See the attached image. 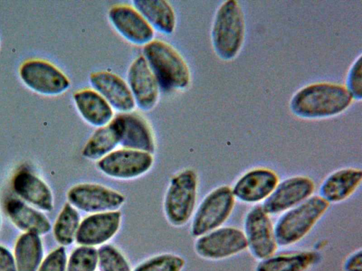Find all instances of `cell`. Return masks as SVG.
<instances>
[{"label":"cell","instance_id":"cell-21","mask_svg":"<svg viewBox=\"0 0 362 271\" xmlns=\"http://www.w3.org/2000/svg\"><path fill=\"white\" fill-rule=\"evenodd\" d=\"M73 100L81 117L91 126L102 127L113 119L112 107L95 90H79L74 93Z\"/></svg>","mask_w":362,"mask_h":271},{"label":"cell","instance_id":"cell-4","mask_svg":"<svg viewBox=\"0 0 362 271\" xmlns=\"http://www.w3.org/2000/svg\"><path fill=\"white\" fill-rule=\"evenodd\" d=\"M245 23L238 2H223L217 10L211 28L214 52L223 60L233 59L238 53L244 38Z\"/></svg>","mask_w":362,"mask_h":271},{"label":"cell","instance_id":"cell-24","mask_svg":"<svg viewBox=\"0 0 362 271\" xmlns=\"http://www.w3.org/2000/svg\"><path fill=\"white\" fill-rule=\"evenodd\" d=\"M320 259L318 253L310 250L275 253L259 261L255 271H307Z\"/></svg>","mask_w":362,"mask_h":271},{"label":"cell","instance_id":"cell-18","mask_svg":"<svg viewBox=\"0 0 362 271\" xmlns=\"http://www.w3.org/2000/svg\"><path fill=\"white\" fill-rule=\"evenodd\" d=\"M89 81L112 109L121 113L134 109L136 104L127 83L117 74L105 71L93 72Z\"/></svg>","mask_w":362,"mask_h":271},{"label":"cell","instance_id":"cell-34","mask_svg":"<svg viewBox=\"0 0 362 271\" xmlns=\"http://www.w3.org/2000/svg\"><path fill=\"white\" fill-rule=\"evenodd\" d=\"M0 271H18L12 253L2 246H0Z\"/></svg>","mask_w":362,"mask_h":271},{"label":"cell","instance_id":"cell-2","mask_svg":"<svg viewBox=\"0 0 362 271\" xmlns=\"http://www.w3.org/2000/svg\"><path fill=\"white\" fill-rule=\"evenodd\" d=\"M142 56L160 90L169 92L185 90L189 86V68L180 54L170 44L153 40L144 45Z\"/></svg>","mask_w":362,"mask_h":271},{"label":"cell","instance_id":"cell-10","mask_svg":"<svg viewBox=\"0 0 362 271\" xmlns=\"http://www.w3.org/2000/svg\"><path fill=\"white\" fill-rule=\"evenodd\" d=\"M69 203L80 210L89 213L115 211L125 201L121 193L96 183H79L67 193Z\"/></svg>","mask_w":362,"mask_h":271},{"label":"cell","instance_id":"cell-6","mask_svg":"<svg viewBox=\"0 0 362 271\" xmlns=\"http://www.w3.org/2000/svg\"><path fill=\"white\" fill-rule=\"evenodd\" d=\"M235 203L228 186H220L212 190L202 200L194 215L191 234L199 237L222 227L230 216Z\"/></svg>","mask_w":362,"mask_h":271},{"label":"cell","instance_id":"cell-12","mask_svg":"<svg viewBox=\"0 0 362 271\" xmlns=\"http://www.w3.org/2000/svg\"><path fill=\"white\" fill-rule=\"evenodd\" d=\"M153 163L152 154L122 148L114 150L97 162L98 169L108 176L132 179L147 172Z\"/></svg>","mask_w":362,"mask_h":271},{"label":"cell","instance_id":"cell-5","mask_svg":"<svg viewBox=\"0 0 362 271\" xmlns=\"http://www.w3.org/2000/svg\"><path fill=\"white\" fill-rule=\"evenodd\" d=\"M198 177L192 169H185L174 175L169 183L163 210L168 222L175 227L185 224L194 211Z\"/></svg>","mask_w":362,"mask_h":271},{"label":"cell","instance_id":"cell-13","mask_svg":"<svg viewBox=\"0 0 362 271\" xmlns=\"http://www.w3.org/2000/svg\"><path fill=\"white\" fill-rule=\"evenodd\" d=\"M279 179L273 170L257 167L241 175L231 188L235 200L247 204L264 202L273 192Z\"/></svg>","mask_w":362,"mask_h":271},{"label":"cell","instance_id":"cell-15","mask_svg":"<svg viewBox=\"0 0 362 271\" xmlns=\"http://www.w3.org/2000/svg\"><path fill=\"white\" fill-rule=\"evenodd\" d=\"M127 84L140 109L149 111L156 105L160 89L143 56H137L129 66Z\"/></svg>","mask_w":362,"mask_h":271},{"label":"cell","instance_id":"cell-27","mask_svg":"<svg viewBox=\"0 0 362 271\" xmlns=\"http://www.w3.org/2000/svg\"><path fill=\"white\" fill-rule=\"evenodd\" d=\"M80 224V216L77 210L70 203H66L54 226V236L57 241L62 246L73 243Z\"/></svg>","mask_w":362,"mask_h":271},{"label":"cell","instance_id":"cell-7","mask_svg":"<svg viewBox=\"0 0 362 271\" xmlns=\"http://www.w3.org/2000/svg\"><path fill=\"white\" fill-rule=\"evenodd\" d=\"M22 83L30 90L44 96H57L71 86L67 76L52 63L41 59L24 61L18 68Z\"/></svg>","mask_w":362,"mask_h":271},{"label":"cell","instance_id":"cell-14","mask_svg":"<svg viewBox=\"0 0 362 271\" xmlns=\"http://www.w3.org/2000/svg\"><path fill=\"white\" fill-rule=\"evenodd\" d=\"M108 18L117 32L134 44L146 45L153 39L154 30L134 6L115 5L108 11Z\"/></svg>","mask_w":362,"mask_h":271},{"label":"cell","instance_id":"cell-26","mask_svg":"<svg viewBox=\"0 0 362 271\" xmlns=\"http://www.w3.org/2000/svg\"><path fill=\"white\" fill-rule=\"evenodd\" d=\"M119 145L117 128L112 121L107 125L99 127L88 140L82 150V155L89 159H100L114 151Z\"/></svg>","mask_w":362,"mask_h":271},{"label":"cell","instance_id":"cell-30","mask_svg":"<svg viewBox=\"0 0 362 271\" xmlns=\"http://www.w3.org/2000/svg\"><path fill=\"white\" fill-rule=\"evenodd\" d=\"M184 265L185 260L182 257L165 253L143 262L134 271H181Z\"/></svg>","mask_w":362,"mask_h":271},{"label":"cell","instance_id":"cell-35","mask_svg":"<svg viewBox=\"0 0 362 271\" xmlns=\"http://www.w3.org/2000/svg\"><path fill=\"white\" fill-rule=\"evenodd\" d=\"M0 226H1V213H0Z\"/></svg>","mask_w":362,"mask_h":271},{"label":"cell","instance_id":"cell-22","mask_svg":"<svg viewBox=\"0 0 362 271\" xmlns=\"http://www.w3.org/2000/svg\"><path fill=\"white\" fill-rule=\"evenodd\" d=\"M5 210L11 221L23 231L42 235L48 233L51 229L48 219L42 213L28 206L19 199L8 200Z\"/></svg>","mask_w":362,"mask_h":271},{"label":"cell","instance_id":"cell-8","mask_svg":"<svg viewBox=\"0 0 362 271\" xmlns=\"http://www.w3.org/2000/svg\"><path fill=\"white\" fill-rule=\"evenodd\" d=\"M243 231L247 249L255 258L260 261L276 253L279 246L274 225L270 215L260 205L254 206L246 213Z\"/></svg>","mask_w":362,"mask_h":271},{"label":"cell","instance_id":"cell-23","mask_svg":"<svg viewBox=\"0 0 362 271\" xmlns=\"http://www.w3.org/2000/svg\"><path fill=\"white\" fill-rule=\"evenodd\" d=\"M132 4L153 30L164 35H171L174 32L176 17L168 1L134 0Z\"/></svg>","mask_w":362,"mask_h":271},{"label":"cell","instance_id":"cell-17","mask_svg":"<svg viewBox=\"0 0 362 271\" xmlns=\"http://www.w3.org/2000/svg\"><path fill=\"white\" fill-rule=\"evenodd\" d=\"M120 224L119 211L92 214L80 222L75 239L81 246L93 247L101 245L116 234Z\"/></svg>","mask_w":362,"mask_h":271},{"label":"cell","instance_id":"cell-19","mask_svg":"<svg viewBox=\"0 0 362 271\" xmlns=\"http://www.w3.org/2000/svg\"><path fill=\"white\" fill-rule=\"evenodd\" d=\"M361 181L360 169H339L325 177L320 186L318 195L329 204L341 203L356 191Z\"/></svg>","mask_w":362,"mask_h":271},{"label":"cell","instance_id":"cell-20","mask_svg":"<svg viewBox=\"0 0 362 271\" xmlns=\"http://www.w3.org/2000/svg\"><path fill=\"white\" fill-rule=\"evenodd\" d=\"M12 185L15 192L27 202L45 211L54 207L53 196L49 186L39 177L27 169L18 171L13 176Z\"/></svg>","mask_w":362,"mask_h":271},{"label":"cell","instance_id":"cell-25","mask_svg":"<svg viewBox=\"0 0 362 271\" xmlns=\"http://www.w3.org/2000/svg\"><path fill=\"white\" fill-rule=\"evenodd\" d=\"M42 255V243L39 235L26 232L18 239L15 245L18 271H37Z\"/></svg>","mask_w":362,"mask_h":271},{"label":"cell","instance_id":"cell-29","mask_svg":"<svg viewBox=\"0 0 362 271\" xmlns=\"http://www.w3.org/2000/svg\"><path fill=\"white\" fill-rule=\"evenodd\" d=\"M98 264V251L81 246L75 248L68 260L66 271H95Z\"/></svg>","mask_w":362,"mask_h":271},{"label":"cell","instance_id":"cell-33","mask_svg":"<svg viewBox=\"0 0 362 271\" xmlns=\"http://www.w3.org/2000/svg\"><path fill=\"white\" fill-rule=\"evenodd\" d=\"M344 271H362V251L356 250L346 257L343 264Z\"/></svg>","mask_w":362,"mask_h":271},{"label":"cell","instance_id":"cell-36","mask_svg":"<svg viewBox=\"0 0 362 271\" xmlns=\"http://www.w3.org/2000/svg\"><path fill=\"white\" fill-rule=\"evenodd\" d=\"M0 44H1V40H0Z\"/></svg>","mask_w":362,"mask_h":271},{"label":"cell","instance_id":"cell-9","mask_svg":"<svg viewBox=\"0 0 362 271\" xmlns=\"http://www.w3.org/2000/svg\"><path fill=\"white\" fill-rule=\"evenodd\" d=\"M246 249L243 231L235 227H220L197 237L194 243L197 255L212 260L228 258Z\"/></svg>","mask_w":362,"mask_h":271},{"label":"cell","instance_id":"cell-31","mask_svg":"<svg viewBox=\"0 0 362 271\" xmlns=\"http://www.w3.org/2000/svg\"><path fill=\"white\" fill-rule=\"evenodd\" d=\"M361 57L355 61L351 67L347 79L346 90L352 99L361 100L362 97Z\"/></svg>","mask_w":362,"mask_h":271},{"label":"cell","instance_id":"cell-16","mask_svg":"<svg viewBox=\"0 0 362 271\" xmlns=\"http://www.w3.org/2000/svg\"><path fill=\"white\" fill-rule=\"evenodd\" d=\"M119 136V145L123 148L152 154L155 140L148 122L136 113H120L112 119Z\"/></svg>","mask_w":362,"mask_h":271},{"label":"cell","instance_id":"cell-32","mask_svg":"<svg viewBox=\"0 0 362 271\" xmlns=\"http://www.w3.org/2000/svg\"><path fill=\"white\" fill-rule=\"evenodd\" d=\"M66 250L61 246L47 255L37 271H66Z\"/></svg>","mask_w":362,"mask_h":271},{"label":"cell","instance_id":"cell-11","mask_svg":"<svg viewBox=\"0 0 362 271\" xmlns=\"http://www.w3.org/2000/svg\"><path fill=\"white\" fill-rule=\"evenodd\" d=\"M315 189V182L309 176H293L279 181L261 206L270 216L282 214L310 198Z\"/></svg>","mask_w":362,"mask_h":271},{"label":"cell","instance_id":"cell-3","mask_svg":"<svg viewBox=\"0 0 362 271\" xmlns=\"http://www.w3.org/2000/svg\"><path fill=\"white\" fill-rule=\"evenodd\" d=\"M329 206V203L319 195H313L283 212L274 225L278 246H289L302 240L325 215Z\"/></svg>","mask_w":362,"mask_h":271},{"label":"cell","instance_id":"cell-28","mask_svg":"<svg viewBox=\"0 0 362 271\" xmlns=\"http://www.w3.org/2000/svg\"><path fill=\"white\" fill-rule=\"evenodd\" d=\"M98 263L100 271H131L122 253L110 244L103 245L98 250Z\"/></svg>","mask_w":362,"mask_h":271},{"label":"cell","instance_id":"cell-1","mask_svg":"<svg viewBox=\"0 0 362 271\" xmlns=\"http://www.w3.org/2000/svg\"><path fill=\"white\" fill-rule=\"evenodd\" d=\"M351 100V96L343 86L315 83L298 91L291 99L290 108L299 117L320 119L341 113Z\"/></svg>","mask_w":362,"mask_h":271}]
</instances>
